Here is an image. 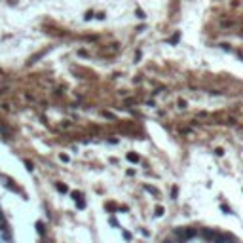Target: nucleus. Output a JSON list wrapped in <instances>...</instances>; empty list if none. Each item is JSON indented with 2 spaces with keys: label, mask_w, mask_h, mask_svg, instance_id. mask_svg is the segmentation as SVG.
I'll return each instance as SVG.
<instances>
[{
  "label": "nucleus",
  "mask_w": 243,
  "mask_h": 243,
  "mask_svg": "<svg viewBox=\"0 0 243 243\" xmlns=\"http://www.w3.org/2000/svg\"><path fill=\"white\" fill-rule=\"evenodd\" d=\"M127 160H131V161H137V160H139V158H137V156H135V154H127Z\"/></svg>",
  "instance_id": "nucleus-3"
},
{
  "label": "nucleus",
  "mask_w": 243,
  "mask_h": 243,
  "mask_svg": "<svg viewBox=\"0 0 243 243\" xmlns=\"http://www.w3.org/2000/svg\"><path fill=\"white\" fill-rule=\"evenodd\" d=\"M57 190H59V192H67V186H65V184H57Z\"/></svg>",
  "instance_id": "nucleus-4"
},
{
  "label": "nucleus",
  "mask_w": 243,
  "mask_h": 243,
  "mask_svg": "<svg viewBox=\"0 0 243 243\" xmlns=\"http://www.w3.org/2000/svg\"><path fill=\"white\" fill-rule=\"evenodd\" d=\"M156 215H163V207H158V209H156Z\"/></svg>",
  "instance_id": "nucleus-5"
},
{
  "label": "nucleus",
  "mask_w": 243,
  "mask_h": 243,
  "mask_svg": "<svg viewBox=\"0 0 243 243\" xmlns=\"http://www.w3.org/2000/svg\"><path fill=\"white\" fill-rule=\"evenodd\" d=\"M144 190H148L150 194H154V196H160V192H158V190H156L154 186H148V184H146V186H144Z\"/></svg>",
  "instance_id": "nucleus-1"
},
{
  "label": "nucleus",
  "mask_w": 243,
  "mask_h": 243,
  "mask_svg": "<svg viewBox=\"0 0 243 243\" xmlns=\"http://www.w3.org/2000/svg\"><path fill=\"white\" fill-rule=\"evenodd\" d=\"M36 228H38V234H40V236H44V234H46V230H44V224H42V222H38V224H36Z\"/></svg>",
  "instance_id": "nucleus-2"
}]
</instances>
